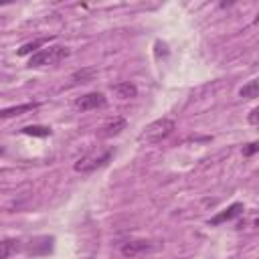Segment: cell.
<instances>
[{"label": "cell", "instance_id": "6da1fadb", "mask_svg": "<svg viewBox=\"0 0 259 259\" xmlns=\"http://www.w3.org/2000/svg\"><path fill=\"white\" fill-rule=\"evenodd\" d=\"M174 130H176L174 119H170V117H160V119L148 123V125L142 130V134L138 136V140H140V142H146V144H158V142L166 140Z\"/></svg>", "mask_w": 259, "mask_h": 259}, {"label": "cell", "instance_id": "7a4b0ae2", "mask_svg": "<svg viewBox=\"0 0 259 259\" xmlns=\"http://www.w3.org/2000/svg\"><path fill=\"white\" fill-rule=\"evenodd\" d=\"M69 49L63 47V45H51V47H45L40 51H36L34 55H30L28 59V67H45V65H57L59 61L67 59L69 57Z\"/></svg>", "mask_w": 259, "mask_h": 259}, {"label": "cell", "instance_id": "3957f363", "mask_svg": "<svg viewBox=\"0 0 259 259\" xmlns=\"http://www.w3.org/2000/svg\"><path fill=\"white\" fill-rule=\"evenodd\" d=\"M113 156V150H105L103 154H95V152H89V154H85V156H81L77 162H75V172H79V174H91V172H95L97 168H101V166H105L107 162H109V158Z\"/></svg>", "mask_w": 259, "mask_h": 259}, {"label": "cell", "instance_id": "277c9868", "mask_svg": "<svg viewBox=\"0 0 259 259\" xmlns=\"http://www.w3.org/2000/svg\"><path fill=\"white\" fill-rule=\"evenodd\" d=\"M103 105H105V95L99 91H91V93H85L75 99V107L79 111H89V109H97Z\"/></svg>", "mask_w": 259, "mask_h": 259}, {"label": "cell", "instance_id": "5b68a950", "mask_svg": "<svg viewBox=\"0 0 259 259\" xmlns=\"http://www.w3.org/2000/svg\"><path fill=\"white\" fill-rule=\"evenodd\" d=\"M152 249V243L150 241H144V239H132V241H125L121 245V255L125 257H138L146 251Z\"/></svg>", "mask_w": 259, "mask_h": 259}, {"label": "cell", "instance_id": "8992f818", "mask_svg": "<svg viewBox=\"0 0 259 259\" xmlns=\"http://www.w3.org/2000/svg\"><path fill=\"white\" fill-rule=\"evenodd\" d=\"M243 210H245L243 202H233L229 208H225L223 212H219L217 217H212V219L208 221V225H221V223H225V221H233V219L241 217V214H243Z\"/></svg>", "mask_w": 259, "mask_h": 259}, {"label": "cell", "instance_id": "52a82bcc", "mask_svg": "<svg viewBox=\"0 0 259 259\" xmlns=\"http://www.w3.org/2000/svg\"><path fill=\"white\" fill-rule=\"evenodd\" d=\"M113 93L119 97V99H134L138 95V87L130 81H121V83H115L113 85Z\"/></svg>", "mask_w": 259, "mask_h": 259}, {"label": "cell", "instance_id": "ba28073f", "mask_svg": "<svg viewBox=\"0 0 259 259\" xmlns=\"http://www.w3.org/2000/svg\"><path fill=\"white\" fill-rule=\"evenodd\" d=\"M121 130H125V119L123 117H113L109 123H105L99 132L101 138H111V136H117Z\"/></svg>", "mask_w": 259, "mask_h": 259}, {"label": "cell", "instance_id": "9c48e42d", "mask_svg": "<svg viewBox=\"0 0 259 259\" xmlns=\"http://www.w3.org/2000/svg\"><path fill=\"white\" fill-rule=\"evenodd\" d=\"M36 107H38L36 103H20V105H12V107H4V109H0V119L14 117V115H20V113L32 111V109H36Z\"/></svg>", "mask_w": 259, "mask_h": 259}, {"label": "cell", "instance_id": "30bf717a", "mask_svg": "<svg viewBox=\"0 0 259 259\" xmlns=\"http://www.w3.org/2000/svg\"><path fill=\"white\" fill-rule=\"evenodd\" d=\"M51 40V36H42V38H36V40H30V42H26V45H22L20 49H18V55L20 57H26V55H34L36 51H40V47L42 45H47Z\"/></svg>", "mask_w": 259, "mask_h": 259}, {"label": "cell", "instance_id": "8fae6325", "mask_svg": "<svg viewBox=\"0 0 259 259\" xmlns=\"http://www.w3.org/2000/svg\"><path fill=\"white\" fill-rule=\"evenodd\" d=\"M259 93V81L257 79H251L249 83H245L241 89H239V95L245 97V99H255Z\"/></svg>", "mask_w": 259, "mask_h": 259}, {"label": "cell", "instance_id": "7c38bea8", "mask_svg": "<svg viewBox=\"0 0 259 259\" xmlns=\"http://www.w3.org/2000/svg\"><path fill=\"white\" fill-rule=\"evenodd\" d=\"M20 134H24V136H36V138H47V136H51V127H47V125H24L20 130Z\"/></svg>", "mask_w": 259, "mask_h": 259}, {"label": "cell", "instance_id": "4fadbf2b", "mask_svg": "<svg viewBox=\"0 0 259 259\" xmlns=\"http://www.w3.org/2000/svg\"><path fill=\"white\" fill-rule=\"evenodd\" d=\"M18 251V241L14 239H4L0 241V259H8L12 253Z\"/></svg>", "mask_w": 259, "mask_h": 259}, {"label": "cell", "instance_id": "5bb4252c", "mask_svg": "<svg viewBox=\"0 0 259 259\" xmlns=\"http://www.w3.org/2000/svg\"><path fill=\"white\" fill-rule=\"evenodd\" d=\"M93 75H95V69H83V71H77L71 77V81H73V85H77V83H89L93 79Z\"/></svg>", "mask_w": 259, "mask_h": 259}, {"label": "cell", "instance_id": "9a60e30c", "mask_svg": "<svg viewBox=\"0 0 259 259\" xmlns=\"http://www.w3.org/2000/svg\"><path fill=\"white\" fill-rule=\"evenodd\" d=\"M257 150H259V144L251 142V144H247V148H243V156H253Z\"/></svg>", "mask_w": 259, "mask_h": 259}, {"label": "cell", "instance_id": "2e32d148", "mask_svg": "<svg viewBox=\"0 0 259 259\" xmlns=\"http://www.w3.org/2000/svg\"><path fill=\"white\" fill-rule=\"evenodd\" d=\"M257 113H259V109H251V113H249V123L251 125H257Z\"/></svg>", "mask_w": 259, "mask_h": 259}, {"label": "cell", "instance_id": "e0dca14e", "mask_svg": "<svg viewBox=\"0 0 259 259\" xmlns=\"http://www.w3.org/2000/svg\"><path fill=\"white\" fill-rule=\"evenodd\" d=\"M2 152H4V150H2V148H0V154H2Z\"/></svg>", "mask_w": 259, "mask_h": 259}]
</instances>
